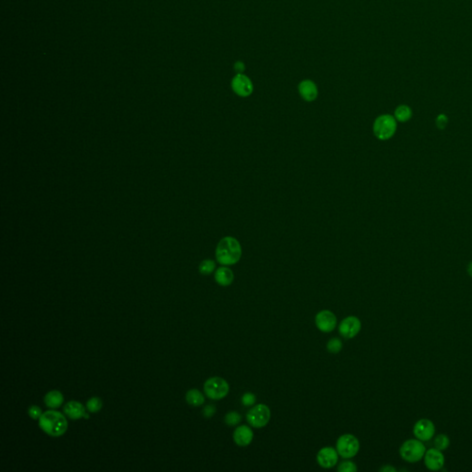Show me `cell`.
Masks as SVG:
<instances>
[{
	"mask_svg": "<svg viewBox=\"0 0 472 472\" xmlns=\"http://www.w3.org/2000/svg\"><path fill=\"white\" fill-rule=\"evenodd\" d=\"M216 259L222 266H232L238 263L242 257V247L238 240L226 236L219 242L216 247Z\"/></svg>",
	"mask_w": 472,
	"mask_h": 472,
	"instance_id": "6da1fadb",
	"label": "cell"
},
{
	"mask_svg": "<svg viewBox=\"0 0 472 472\" xmlns=\"http://www.w3.org/2000/svg\"><path fill=\"white\" fill-rule=\"evenodd\" d=\"M65 416L57 410H47L39 419V426L45 434L53 437L63 436L67 430Z\"/></svg>",
	"mask_w": 472,
	"mask_h": 472,
	"instance_id": "7a4b0ae2",
	"label": "cell"
},
{
	"mask_svg": "<svg viewBox=\"0 0 472 472\" xmlns=\"http://www.w3.org/2000/svg\"><path fill=\"white\" fill-rule=\"evenodd\" d=\"M426 452V446L421 440L409 439L401 444L400 455L401 458L409 463H416L421 460Z\"/></svg>",
	"mask_w": 472,
	"mask_h": 472,
	"instance_id": "3957f363",
	"label": "cell"
},
{
	"mask_svg": "<svg viewBox=\"0 0 472 472\" xmlns=\"http://www.w3.org/2000/svg\"><path fill=\"white\" fill-rule=\"evenodd\" d=\"M397 129V120L390 115L378 117L374 123V134L380 140H387L392 138Z\"/></svg>",
	"mask_w": 472,
	"mask_h": 472,
	"instance_id": "277c9868",
	"label": "cell"
},
{
	"mask_svg": "<svg viewBox=\"0 0 472 472\" xmlns=\"http://www.w3.org/2000/svg\"><path fill=\"white\" fill-rule=\"evenodd\" d=\"M230 390L228 382L223 378L214 377L208 379L204 384V392L206 396L213 400L224 399Z\"/></svg>",
	"mask_w": 472,
	"mask_h": 472,
	"instance_id": "5b68a950",
	"label": "cell"
},
{
	"mask_svg": "<svg viewBox=\"0 0 472 472\" xmlns=\"http://www.w3.org/2000/svg\"><path fill=\"white\" fill-rule=\"evenodd\" d=\"M271 411L269 408L266 404H257L248 410L247 421L253 428H263L269 423Z\"/></svg>",
	"mask_w": 472,
	"mask_h": 472,
	"instance_id": "8992f818",
	"label": "cell"
},
{
	"mask_svg": "<svg viewBox=\"0 0 472 472\" xmlns=\"http://www.w3.org/2000/svg\"><path fill=\"white\" fill-rule=\"evenodd\" d=\"M336 449L342 458L345 459L354 458L360 450V442L356 436L346 434L339 437Z\"/></svg>",
	"mask_w": 472,
	"mask_h": 472,
	"instance_id": "52a82bcc",
	"label": "cell"
},
{
	"mask_svg": "<svg viewBox=\"0 0 472 472\" xmlns=\"http://www.w3.org/2000/svg\"><path fill=\"white\" fill-rule=\"evenodd\" d=\"M436 425L429 419H421L414 424L413 432L415 438L422 442H428L436 435Z\"/></svg>",
	"mask_w": 472,
	"mask_h": 472,
	"instance_id": "ba28073f",
	"label": "cell"
},
{
	"mask_svg": "<svg viewBox=\"0 0 472 472\" xmlns=\"http://www.w3.org/2000/svg\"><path fill=\"white\" fill-rule=\"evenodd\" d=\"M231 86L235 94L244 98L250 96L254 92L252 80L245 74H236L232 80Z\"/></svg>",
	"mask_w": 472,
	"mask_h": 472,
	"instance_id": "9c48e42d",
	"label": "cell"
},
{
	"mask_svg": "<svg viewBox=\"0 0 472 472\" xmlns=\"http://www.w3.org/2000/svg\"><path fill=\"white\" fill-rule=\"evenodd\" d=\"M362 329V322L357 316L350 315L342 320L339 326V332L347 340L353 339Z\"/></svg>",
	"mask_w": 472,
	"mask_h": 472,
	"instance_id": "30bf717a",
	"label": "cell"
},
{
	"mask_svg": "<svg viewBox=\"0 0 472 472\" xmlns=\"http://www.w3.org/2000/svg\"><path fill=\"white\" fill-rule=\"evenodd\" d=\"M315 322L321 332L329 333L332 332L337 327V317L335 314L329 310H323L317 313Z\"/></svg>",
	"mask_w": 472,
	"mask_h": 472,
	"instance_id": "8fae6325",
	"label": "cell"
},
{
	"mask_svg": "<svg viewBox=\"0 0 472 472\" xmlns=\"http://www.w3.org/2000/svg\"><path fill=\"white\" fill-rule=\"evenodd\" d=\"M424 465L432 472H438L443 470L444 466V456L443 451L438 450L437 448H430L424 454Z\"/></svg>",
	"mask_w": 472,
	"mask_h": 472,
	"instance_id": "7c38bea8",
	"label": "cell"
},
{
	"mask_svg": "<svg viewBox=\"0 0 472 472\" xmlns=\"http://www.w3.org/2000/svg\"><path fill=\"white\" fill-rule=\"evenodd\" d=\"M339 453L337 449L331 446H326L321 448L317 456H316V460L318 465L323 468V469H332L335 466L337 465L339 461Z\"/></svg>",
	"mask_w": 472,
	"mask_h": 472,
	"instance_id": "4fadbf2b",
	"label": "cell"
},
{
	"mask_svg": "<svg viewBox=\"0 0 472 472\" xmlns=\"http://www.w3.org/2000/svg\"><path fill=\"white\" fill-rule=\"evenodd\" d=\"M233 441L239 446H247L254 438L253 430L247 425H240L233 432Z\"/></svg>",
	"mask_w": 472,
	"mask_h": 472,
	"instance_id": "5bb4252c",
	"label": "cell"
},
{
	"mask_svg": "<svg viewBox=\"0 0 472 472\" xmlns=\"http://www.w3.org/2000/svg\"><path fill=\"white\" fill-rule=\"evenodd\" d=\"M298 91L301 97L306 102H314L318 96L316 84L311 80H305L300 82Z\"/></svg>",
	"mask_w": 472,
	"mask_h": 472,
	"instance_id": "9a60e30c",
	"label": "cell"
},
{
	"mask_svg": "<svg viewBox=\"0 0 472 472\" xmlns=\"http://www.w3.org/2000/svg\"><path fill=\"white\" fill-rule=\"evenodd\" d=\"M64 413L72 420H79L84 417L85 408L78 401H69L64 406Z\"/></svg>",
	"mask_w": 472,
	"mask_h": 472,
	"instance_id": "2e32d148",
	"label": "cell"
},
{
	"mask_svg": "<svg viewBox=\"0 0 472 472\" xmlns=\"http://www.w3.org/2000/svg\"><path fill=\"white\" fill-rule=\"evenodd\" d=\"M214 278H215V281L219 285L226 287V286H230L231 284L233 283V280H234V274H233L232 269L228 268L227 266H223V267L219 268L215 271Z\"/></svg>",
	"mask_w": 472,
	"mask_h": 472,
	"instance_id": "e0dca14e",
	"label": "cell"
},
{
	"mask_svg": "<svg viewBox=\"0 0 472 472\" xmlns=\"http://www.w3.org/2000/svg\"><path fill=\"white\" fill-rule=\"evenodd\" d=\"M45 405L50 409H58L63 404L64 397L59 390H52L45 395L44 399Z\"/></svg>",
	"mask_w": 472,
	"mask_h": 472,
	"instance_id": "ac0fdd59",
	"label": "cell"
},
{
	"mask_svg": "<svg viewBox=\"0 0 472 472\" xmlns=\"http://www.w3.org/2000/svg\"><path fill=\"white\" fill-rule=\"evenodd\" d=\"M186 400L189 405L193 407H199L203 405L205 398L203 394L197 389H190L186 394Z\"/></svg>",
	"mask_w": 472,
	"mask_h": 472,
	"instance_id": "d6986e66",
	"label": "cell"
},
{
	"mask_svg": "<svg viewBox=\"0 0 472 472\" xmlns=\"http://www.w3.org/2000/svg\"><path fill=\"white\" fill-rule=\"evenodd\" d=\"M411 116V110L407 105H400L395 111V118L400 122H407Z\"/></svg>",
	"mask_w": 472,
	"mask_h": 472,
	"instance_id": "ffe728a7",
	"label": "cell"
},
{
	"mask_svg": "<svg viewBox=\"0 0 472 472\" xmlns=\"http://www.w3.org/2000/svg\"><path fill=\"white\" fill-rule=\"evenodd\" d=\"M434 444H435V447L437 448L438 450H446L450 445V439L446 435L440 434V435L436 436Z\"/></svg>",
	"mask_w": 472,
	"mask_h": 472,
	"instance_id": "44dd1931",
	"label": "cell"
},
{
	"mask_svg": "<svg viewBox=\"0 0 472 472\" xmlns=\"http://www.w3.org/2000/svg\"><path fill=\"white\" fill-rule=\"evenodd\" d=\"M215 268H216L215 262L211 259H206L199 264L198 270L202 275L207 276V275H211V273L215 270Z\"/></svg>",
	"mask_w": 472,
	"mask_h": 472,
	"instance_id": "7402d4cb",
	"label": "cell"
},
{
	"mask_svg": "<svg viewBox=\"0 0 472 472\" xmlns=\"http://www.w3.org/2000/svg\"><path fill=\"white\" fill-rule=\"evenodd\" d=\"M86 408H87L88 410H89L91 413H95V412H98L99 410H101V409H102V400H101L100 398L94 397V398H92L91 400H88L87 404H86Z\"/></svg>",
	"mask_w": 472,
	"mask_h": 472,
	"instance_id": "603a6c76",
	"label": "cell"
},
{
	"mask_svg": "<svg viewBox=\"0 0 472 472\" xmlns=\"http://www.w3.org/2000/svg\"><path fill=\"white\" fill-rule=\"evenodd\" d=\"M242 421V417L237 411H230L226 414L224 417V421L226 424L229 426H234L240 423Z\"/></svg>",
	"mask_w": 472,
	"mask_h": 472,
	"instance_id": "cb8c5ba5",
	"label": "cell"
},
{
	"mask_svg": "<svg viewBox=\"0 0 472 472\" xmlns=\"http://www.w3.org/2000/svg\"><path fill=\"white\" fill-rule=\"evenodd\" d=\"M327 349L330 353L337 354L339 353L342 349V342L339 339H331L329 342H327Z\"/></svg>",
	"mask_w": 472,
	"mask_h": 472,
	"instance_id": "d4e9b609",
	"label": "cell"
},
{
	"mask_svg": "<svg viewBox=\"0 0 472 472\" xmlns=\"http://www.w3.org/2000/svg\"><path fill=\"white\" fill-rule=\"evenodd\" d=\"M357 470L358 469L356 467L355 463L349 460L342 462L338 468V472H357Z\"/></svg>",
	"mask_w": 472,
	"mask_h": 472,
	"instance_id": "484cf974",
	"label": "cell"
},
{
	"mask_svg": "<svg viewBox=\"0 0 472 472\" xmlns=\"http://www.w3.org/2000/svg\"><path fill=\"white\" fill-rule=\"evenodd\" d=\"M242 403H243V405H245L247 407L253 406L255 403V396L252 393H246L242 397Z\"/></svg>",
	"mask_w": 472,
	"mask_h": 472,
	"instance_id": "4316f807",
	"label": "cell"
},
{
	"mask_svg": "<svg viewBox=\"0 0 472 472\" xmlns=\"http://www.w3.org/2000/svg\"><path fill=\"white\" fill-rule=\"evenodd\" d=\"M28 414H29L30 417L33 420H39L43 414V411L41 409V408L38 407V406H35V405H32L31 407H30L29 410H28Z\"/></svg>",
	"mask_w": 472,
	"mask_h": 472,
	"instance_id": "83f0119b",
	"label": "cell"
},
{
	"mask_svg": "<svg viewBox=\"0 0 472 472\" xmlns=\"http://www.w3.org/2000/svg\"><path fill=\"white\" fill-rule=\"evenodd\" d=\"M447 122H448V119L447 117H445L444 115H440L438 116L437 118H436V126L439 128V129H444L445 126L447 125Z\"/></svg>",
	"mask_w": 472,
	"mask_h": 472,
	"instance_id": "f1b7e54d",
	"label": "cell"
},
{
	"mask_svg": "<svg viewBox=\"0 0 472 472\" xmlns=\"http://www.w3.org/2000/svg\"><path fill=\"white\" fill-rule=\"evenodd\" d=\"M216 412V407L214 405H208L203 409V415L205 418H211Z\"/></svg>",
	"mask_w": 472,
	"mask_h": 472,
	"instance_id": "f546056e",
	"label": "cell"
},
{
	"mask_svg": "<svg viewBox=\"0 0 472 472\" xmlns=\"http://www.w3.org/2000/svg\"><path fill=\"white\" fill-rule=\"evenodd\" d=\"M246 69V65L245 64L242 62V61H237L235 64H234V70L236 71L237 74H243V72L245 71Z\"/></svg>",
	"mask_w": 472,
	"mask_h": 472,
	"instance_id": "4dcf8cb0",
	"label": "cell"
},
{
	"mask_svg": "<svg viewBox=\"0 0 472 472\" xmlns=\"http://www.w3.org/2000/svg\"><path fill=\"white\" fill-rule=\"evenodd\" d=\"M380 472H396L397 470L395 468H393L392 466L385 465L380 469Z\"/></svg>",
	"mask_w": 472,
	"mask_h": 472,
	"instance_id": "1f68e13d",
	"label": "cell"
},
{
	"mask_svg": "<svg viewBox=\"0 0 472 472\" xmlns=\"http://www.w3.org/2000/svg\"><path fill=\"white\" fill-rule=\"evenodd\" d=\"M467 270H468V273H469V275L472 278V262H471V263L469 264V266H468V269H467Z\"/></svg>",
	"mask_w": 472,
	"mask_h": 472,
	"instance_id": "d6a6232c",
	"label": "cell"
},
{
	"mask_svg": "<svg viewBox=\"0 0 472 472\" xmlns=\"http://www.w3.org/2000/svg\"><path fill=\"white\" fill-rule=\"evenodd\" d=\"M84 418H86V419H89V418H90V416H89V415H88L87 413H85V415H84Z\"/></svg>",
	"mask_w": 472,
	"mask_h": 472,
	"instance_id": "836d02e7",
	"label": "cell"
}]
</instances>
